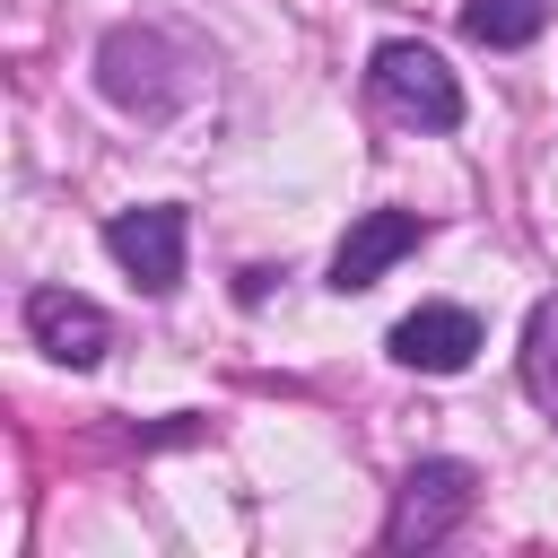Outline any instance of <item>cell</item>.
I'll use <instances>...</instances> for the list:
<instances>
[{"label": "cell", "instance_id": "obj_1", "mask_svg": "<svg viewBox=\"0 0 558 558\" xmlns=\"http://www.w3.org/2000/svg\"><path fill=\"white\" fill-rule=\"evenodd\" d=\"M375 96L401 113V122H418V131H453L462 122V87H453V70L427 52V44H384L375 52Z\"/></svg>", "mask_w": 558, "mask_h": 558}, {"label": "cell", "instance_id": "obj_2", "mask_svg": "<svg viewBox=\"0 0 558 558\" xmlns=\"http://www.w3.org/2000/svg\"><path fill=\"white\" fill-rule=\"evenodd\" d=\"M471 462H418L410 480H401V497H392V523H384V541L392 549H436L462 514H471Z\"/></svg>", "mask_w": 558, "mask_h": 558}, {"label": "cell", "instance_id": "obj_3", "mask_svg": "<svg viewBox=\"0 0 558 558\" xmlns=\"http://www.w3.org/2000/svg\"><path fill=\"white\" fill-rule=\"evenodd\" d=\"M105 253H113L148 296H166V288L183 279V209H174V201H157V209H122V218L105 227Z\"/></svg>", "mask_w": 558, "mask_h": 558}, {"label": "cell", "instance_id": "obj_4", "mask_svg": "<svg viewBox=\"0 0 558 558\" xmlns=\"http://www.w3.org/2000/svg\"><path fill=\"white\" fill-rule=\"evenodd\" d=\"M26 331H35V349H52L61 366H96V357L113 349L105 305H96V296H70V288H35V296H26Z\"/></svg>", "mask_w": 558, "mask_h": 558}, {"label": "cell", "instance_id": "obj_5", "mask_svg": "<svg viewBox=\"0 0 558 558\" xmlns=\"http://www.w3.org/2000/svg\"><path fill=\"white\" fill-rule=\"evenodd\" d=\"M401 253H418V218L410 209H366L349 235H340V253H331V288L349 296V288H375Z\"/></svg>", "mask_w": 558, "mask_h": 558}, {"label": "cell", "instance_id": "obj_6", "mask_svg": "<svg viewBox=\"0 0 558 558\" xmlns=\"http://www.w3.org/2000/svg\"><path fill=\"white\" fill-rule=\"evenodd\" d=\"M471 349H480V323H471L462 305H418V314L392 323V357L418 366V375H462Z\"/></svg>", "mask_w": 558, "mask_h": 558}, {"label": "cell", "instance_id": "obj_7", "mask_svg": "<svg viewBox=\"0 0 558 558\" xmlns=\"http://www.w3.org/2000/svg\"><path fill=\"white\" fill-rule=\"evenodd\" d=\"M140 61H157V35H131V26H122V35H105V96H113V105H131V113H166V96H174V87H166L157 70H140Z\"/></svg>", "mask_w": 558, "mask_h": 558}, {"label": "cell", "instance_id": "obj_8", "mask_svg": "<svg viewBox=\"0 0 558 558\" xmlns=\"http://www.w3.org/2000/svg\"><path fill=\"white\" fill-rule=\"evenodd\" d=\"M549 9L558 0H462V35L488 44V52H514V44H532L549 26Z\"/></svg>", "mask_w": 558, "mask_h": 558}, {"label": "cell", "instance_id": "obj_9", "mask_svg": "<svg viewBox=\"0 0 558 558\" xmlns=\"http://www.w3.org/2000/svg\"><path fill=\"white\" fill-rule=\"evenodd\" d=\"M523 392L558 418V296H541L523 323Z\"/></svg>", "mask_w": 558, "mask_h": 558}]
</instances>
